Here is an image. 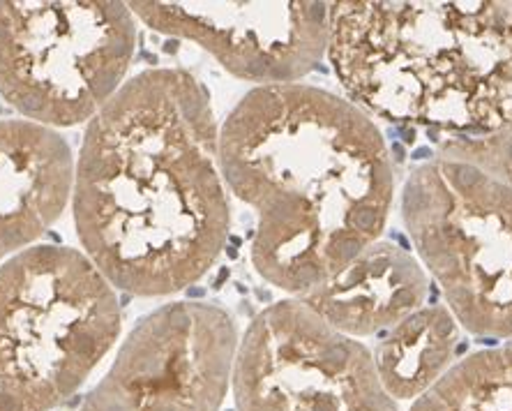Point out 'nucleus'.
<instances>
[{
  "label": "nucleus",
  "instance_id": "obj_9",
  "mask_svg": "<svg viewBox=\"0 0 512 411\" xmlns=\"http://www.w3.org/2000/svg\"><path fill=\"white\" fill-rule=\"evenodd\" d=\"M429 291L432 280L418 257L381 238L335 278L296 301L333 331L360 342L393 331L423 310Z\"/></svg>",
  "mask_w": 512,
  "mask_h": 411
},
{
  "label": "nucleus",
  "instance_id": "obj_1",
  "mask_svg": "<svg viewBox=\"0 0 512 411\" xmlns=\"http://www.w3.org/2000/svg\"><path fill=\"white\" fill-rule=\"evenodd\" d=\"M70 201L84 254L116 289L155 298L199 282L231 227L206 88L176 67L125 81L86 127Z\"/></svg>",
  "mask_w": 512,
  "mask_h": 411
},
{
  "label": "nucleus",
  "instance_id": "obj_12",
  "mask_svg": "<svg viewBox=\"0 0 512 411\" xmlns=\"http://www.w3.org/2000/svg\"><path fill=\"white\" fill-rule=\"evenodd\" d=\"M409 411H512V342L464 356Z\"/></svg>",
  "mask_w": 512,
  "mask_h": 411
},
{
  "label": "nucleus",
  "instance_id": "obj_7",
  "mask_svg": "<svg viewBox=\"0 0 512 411\" xmlns=\"http://www.w3.org/2000/svg\"><path fill=\"white\" fill-rule=\"evenodd\" d=\"M240 349L227 310L178 301L143 317L81 411H220Z\"/></svg>",
  "mask_w": 512,
  "mask_h": 411
},
{
  "label": "nucleus",
  "instance_id": "obj_6",
  "mask_svg": "<svg viewBox=\"0 0 512 411\" xmlns=\"http://www.w3.org/2000/svg\"><path fill=\"white\" fill-rule=\"evenodd\" d=\"M134 49L125 3H0V95L28 123L93 121L123 88Z\"/></svg>",
  "mask_w": 512,
  "mask_h": 411
},
{
  "label": "nucleus",
  "instance_id": "obj_10",
  "mask_svg": "<svg viewBox=\"0 0 512 411\" xmlns=\"http://www.w3.org/2000/svg\"><path fill=\"white\" fill-rule=\"evenodd\" d=\"M72 181V151L56 130L0 121V266L60 220Z\"/></svg>",
  "mask_w": 512,
  "mask_h": 411
},
{
  "label": "nucleus",
  "instance_id": "obj_2",
  "mask_svg": "<svg viewBox=\"0 0 512 411\" xmlns=\"http://www.w3.org/2000/svg\"><path fill=\"white\" fill-rule=\"evenodd\" d=\"M229 190L252 208V264L300 298L381 241L395 164L374 118L305 84L256 86L220 130Z\"/></svg>",
  "mask_w": 512,
  "mask_h": 411
},
{
  "label": "nucleus",
  "instance_id": "obj_4",
  "mask_svg": "<svg viewBox=\"0 0 512 411\" xmlns=\"http://www.w3.org/2000/svg\"><path fill=\"white\" fill-rule=\"evenodd\" d=\"M120 335L116 287L84 252L30 245L0 266V411H51Z\"/></svg>",
  "mask_w": 512,
  "mask_h": 411
},
{
  "label": "nucleus",
  "instance_id": "obj_3",
  "mask_svg": "<svg viewBox=\"0 0 512 411\" xmlns=\"http://www.w3.org/2000/svg\"><path fill=\"white\" fill-rule=\"evenodd\" d=\"M328 58L372 118L443 137L512 123V3H330Z\"/></svg>",
  "mask_w": 512,
  "mask_h": 411
},
{
  "label": "nucleus",
  "instance_id": "obj_5",
  "mask_svg": "<svg viewBox=\"0 0 512 411\" xmlns=\"http://www.w3.org/2000/svg\"><path fill=\"white\" fill-rule=\"evenodd\" d=\"M399 213L457 324L476 338L512 342V188L434 153L406 178Z\"/></svg>",
  "mask_w": 512,
  "mask_h": 411
},
{
  "label": "nucleus",
  "instance_id": "obj_11",
  "mask_svg": "<svg viewBox=\"0 0 512 411\" xmlns=\"http://www.w3.org/2000/svg\"><path fill=\"white\" fill-rule=\"evenodd\" d=\"M457 319L446 305H425L409 319L383 333L372 351L376 377L395 402H413L448 375L457 363Z\"/></svg>",
  "mask_w": 512,
  "mask_h": 411
},
{
  "label": "nucleus",
  "instance_id": "obj_13",
  "mask_svg": "<svg viewBox=\"0 0 512 411\" xmlns=\"http://www.w3.org/2000/svg\"><path fill=\"white\" fill-rule=\"evenodd\" d=\"M436 153L464 160L512 188V123L476 137H443Z\"/></svg>",
  "mask_w": 512,
  "mask_h": 411
},
{
  "label": "nucleus",
  "instance_id": "obj_8",
  "mask_svg": "<svg viewBox=\"0 0 512 411\" xmlns=\"http://www.w3.org/2000/svg\"><path fill=\"white\" fill-rule=\"evenodd\" d=\"M130 10L259 88L298 84L328 56L330 3H132Z\"/></svg>",
  "mask_w": 512,
  "mask_h": 411
}]
</instances>
